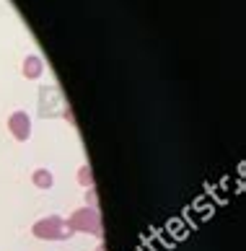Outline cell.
Masks as SVG:
<instances>
[{
  "mask_svg": "<svg viewBox=\"0 0 246 251\" xmlns=\"http://www.w3.org/2000/svg\"><path fill=\"white\" fill-rule=\"evenodd\" d=\"M34 181H36V187H50V184H52V176L50 174H44V171H39V174H34Z\"/></svg>",
  "mask_w": 246,
  "mask_h": 251,
  "instance_id": "6da1fadb",
  "label": "cell"
}]
</instances>
